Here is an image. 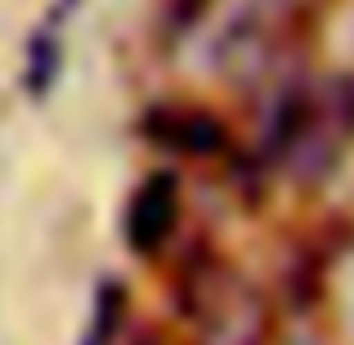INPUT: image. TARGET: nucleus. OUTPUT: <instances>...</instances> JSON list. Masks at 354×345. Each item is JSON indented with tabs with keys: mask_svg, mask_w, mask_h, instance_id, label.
Returning a JSON list of instances; mask_svg holds the SVG:
<instances>
[{
	"mask_svg": "<svg viewBox=\"0 0 354 345\" xmlns=\"http://www.w3.org/2000/svg\"><path fill=\"white\" fill-rule=\"evenodd\" d=\"M180 225V180L171 171H153L126 202L121 233L135 256H157Z\"/></svg>",
	"mask_w": 354,
	"mask_h": 345,
	"instance_id": "nucleus-4",
	"label": "nucleus"
},
{
	"mask_svg": "<svg viewBox=\"0 0 354 345\" xmlns=\"http://www.w3.org/2000/svg\"><path fill=\"white\" fill-rule=\"evenodd\" d=\"M175 310L184 345H269L274 305L242 269L220 256H198L180 269Z\"/></svg>",
	"mask_w": 354,
	"mask_h": 345,
	"instance_id": "nucleus-2",
	"label": "nucleus"
},
{
	"mask_svg": "<svg viewBox=\"0 0 354 345\" xmlns=\"http://www.w3.org/2000/svg\"><path fill=\"white\" fill-rule=\"evenodd\" d=\"M354 148V77L296 81L265 117V162L292 184H323Z\"/></svg>",
	"mask_w": 354,
	"mask_h": 345,
	"instance_id": "nucleus-1",
	"label": "nucleus"
},
{
	"mask_svg": "<svg viewBox=\"0 0 354 345\" xmlns=\"http://www.w3.org/2000/svg\"><path fill=\"white\" fill-rule=\"evenodd\" d=\"M81 0H50L45 14L32 23L23 45V90L27 99H50L54 86L63 77V63H68V32H72V18H77Z\"/></svg>",
	"mask_w": 354,
	"mask_h": 345,
	"instance_id": "nucleus-5",
	"label": "nucleus"
},
{
	"mask_svg": "<svg viewBox=\"0 0 354 345\" xmlns=\"http://www.w3.org/2000/svg\"><path fill=\"white\" fill-rule=\"evenodd\" d=\"M144 135L153 139L162 153L198 157V162L229 153V126L211 113V108H193V104L148 108L144 113Z\"/></svg>",
	"mask_w": 354,
	"mask_h": 345,
	"instance_id": "nucleus-3",
	"label": "nucleus"
},
{
	"mask_svg": "<svg viewBox=\"0 0 354 345\" xmlns=\"http://www.w3.org/2000/svg\"><path fill=\"white\" fill-rule=\"evenodd\" d=\"M121 319H126V287L121 283H99L95 292V314H90V328L81 345H113L121 332Z\"/></svg>",
	"mask_w": 354,
	"mask_h": 345,
	"instance_id": "nucleus-6",
	"label": "nucleus"
}]
</instances>
